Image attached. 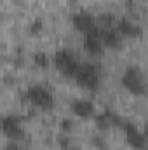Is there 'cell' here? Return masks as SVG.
<instances>
[{
	"label": "cell",
	"instance_id": "obj_1",
	"mask_svg": "<svg viewBox=\"0 0 148 150\" xmlns=\"http://www.w3.org/2000/svg\"><path fill=\"white\" fill-rule=\"evenodd\" d=\"M25 98H26L32 105H35V107L42 108V110H49V108H52V105H54L52 93H51L47 87H44V86H30V87L25 91Z\"/></svg>",
	"mask_w": 148,
	"mask_h": 150
},
{
	"label": "cell",
	"instance_id": "obj_2",
	"mask_svg": "<svg viewBox=\"0 0 148 150\" xmlns=\"http://www.w3.org/2000/svg\"><path fill=\"white\" fill-rule=\"evenodd\" d=\"M52 63L56 65V68H58L61 74L68 75V77H75V74H77L78 68H80V63H78V59L75 58V54L70 52V51H66V49L58 51V52L54 54Z\"/></svg>",
	"mask_w": 148,
	"mask_h": 150
},
{
	"label": "cell",
	"instance_id": "obj_3",
	"mask_svg": "<svg viewBox=\"0 0 148 150\" xmlns=\"http://www.w3.org/2000/svg\"><path fill=\"white\" fill-rule=\"evenodd\" d=\"M122 86L129 93H132V94H143L145 89H147L145 80L141 77V72L138 68H134V67H129L124 72V75H122Z\"/></svg>",
	"mask_w": 148,
	"mask_h": 150
},
{
	"label": "cell",
	"instance_id": "obj_4",
	"mask_svg": "<svg viewBox=\"0 0 148 150\" xmlns=\"http://www.w3.org/2000/svg\"><path fill=\"white\" fill-rule=\"evenodd\" d=\"M72 25H73L75 30L80 32L82 35H87V33L94 32L99 26L98 21H96V18L91 12H87V11H80V12L73 14L72 16Z\"/></svg>",
	"mask_w": 148,
	"mask_h": 150
},
{
	"label": "cell",
	"instance_id": "obj_5",
	"mask_svg": "<svg viewBox=\"0 0 148 150\" xmlns=\"http://www.w3.org/2000/svg\"><path fill=\"white\" fill-rule=\"evenodd\" d=\"M75 82L80 86V87H85V89H92L99 84V77L98 72L92 65H80L78 72L75 74Z\"/></svg>",
	"mask_w": 148,
	"mask_h": 150
},
{
	"label": "cell",
	"instance_id": "obj_6",
	"mask_svg": "<svg viewBox=\"0 0 148 150\" xmlns=\"http://www.w3.org/2000/svg\"><path fill=\"white\" fill-rule=\"evenodd\" d=\"M84 49L91 54V56H99L105 51V44H103V28L98 26L94 32L84 35Z\"/></svg>",
	"mask_w": 148,
	"mask_h": 150
},
{
	"label": "cell",
	"instance_id": "obj_7",
	"mask_svg": "<svg viewBox=\"0 0 148 150\" xmlns=\"http://www.w3.org/2000/svg\"><path fill=\"white\" fill-rule=\"evenodd\" d=\"M122 129H124V136H125V142L132 147V149H143L145 145H147V136H145V133H141L134 124H131V122H124L122 124Z\"/></svg>",
	"mask_w": 148,
	"mask_h": 150
},
{
	"label": "cell",
	"instance_id": "obj_8",
	"mask_svg": "<svg viewBox=\"0 0 148 150\" xmlns=\"http://www.w3.org/2000/svg\"><path fill=\"white\" fill-rule=\"evenodd\" d=\"M2 131H4V134L7 136V138H11V140H18V138H21L25 133H23V126H21V120H19V117H16V115H5L4 119H2Z\"/></svg>",
	"mask_w": 148,
	"mask_h": 150
},
{
	"label": "cell",
	"instance_id": "obj_9",
	"mask_svg": "<svg viewBox=\"0 0 148 150\" xmlns=\"http://www.w3.org/2000/svg\"><path fill=\"white\" fill-rule=\"evenodd\" d=\"M72 113L80 117V119H89L92 115H96V108H94V103L89 101V100H84V98H78L72 103Z\"/></svg>",
	"mask_w": 148,
	"mask_h": 150
},
{
	"label": "cell",
	"instance_id": "obj_10",
	"mask_svg": "<svg viewBox=\"0 0 148 150\" xmlns=\"http://www.w3.org/2000/svg\"><path fill=\"white\" fill-rule=\"evenodd\" d=\"M117 30L120 32L122 37H138V35H141V28L136 23H132L131 19H125V18L124 19H118Z\"/></svg>",
	"mask_w": 148,
	"mask_h": 150
},
{
	"label": "cell",
	"instance_id": "obj_11",
	"mask_svg": "<svg viewBox=\"0 0 148 150\" xmlns=\"http://www.w3.org/2000/svg\"><path fill=\"white\" fill-rule=\"evenodd\" d=\"M122 35L117 28H103V44L105 47H111V49H117L120 47L122 44Z\"/></svg>",
	"mask_w": 148,
	"mask_h": 150
},
{
	"label": "cell",
	"instance_id": "obj_12",
	"mask_svg": "<svg viewBox=\"0 0 148 150\" xmlns=\"http://www.w3.org/2000/svg\"><path fill=\"white\" fill-rule=\"evenodd\" d=\"M33 59H35V65H38V67H47L49 65V58L44 54V52H37L35 56H33Z\"/></svg>",
	"mask_w": 148,
	"mask_h": 150
},
{
	"label": "cell",
	"instance_id": "obj_13",
	"mask_svg": "<svg viewBox=\"0 0 148 150\" xmlns=\"http://www.w3.org/2000/svg\"><path fill=\"white\" fill-rule=\"evenodd\" d=\"M61 127H63V131H70V129H72V120L65 119V120L61 122Z\"/></svg>",
	"mask_w": 148,
	"mask_h": 150
},
{
	"label": "cell",
	"instance_id": "obj_14",
	"mask_svg": "<svg viewBox=\"0 0 148 150\" xmlns=\"http://www.w3.org/2000/svg\"><path fill=\"white\" fill-rule=\"evenodd\" d=\"M4 150H21V149H19L18 145H14V143H12V145H7V147H5Z\"/></svg>",
	"mask_w": 148,
	"mask_h": 150
},
{
	"label": "cell",
	"instance_id": "obj_15",
	"mask_svg": "<svg viewBox=\"0 0 148 150\" xmlns=\"http://www.w3.org/2000/svg\"><path fill=\"white\" fill-rule=\"evenodd\" d=\"M143 133H145V136H147V140H148V124L145 126V129H143Z\"/></svg>",
	"mask_w": 148,
	"mask_h": 150
}]
</instances>
